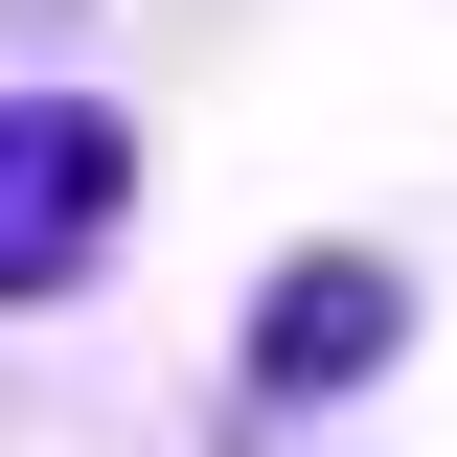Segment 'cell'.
<instances>
[{
    "label": "cell",
    "instance_id": "6da1fadb",
    "mask_svg": "<svg viewBox=\"0 0 457 457\" xmlns=\"http://www.w3.org/2000/svg\"><path fill=\"white\" fill-rule=\"evenodd\" d=\"M114 228H137V114L114 92H0V320L69 297Z\"/></svg>",
    "mask_w": 457,
    "mask_h": 457
},
{
    "label": "cell",
    "instance_id": "7a4b0ae2",
    "mask_svg": "<svg viewBox=\"0 0 457 457\" xmlns=\"http://www.w3.org/2000/svg\"><path fill=\"white\" fill-rule=\"evenodd\" d=\"M389 343H411V275H389V252H275V297H252V389H275V411L389 389Z\"/></svg>",
    "mask_w": 457,
    "mask_h": 457
}]
</instances>
